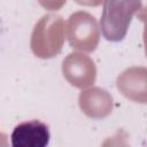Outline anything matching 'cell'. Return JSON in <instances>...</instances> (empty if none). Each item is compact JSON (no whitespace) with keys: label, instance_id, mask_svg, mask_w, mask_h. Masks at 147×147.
<instances>
[{"label":"cell","instance_id":"obj_2","mask_svg":"<svg viewBox=\"0 0 147 147\" xmlns=\"http://www.w3.org/2000/svg\"><path fill=\"white\" fill-rule=\"evenodd\" d=\"M14 147H46L51 140L49 127L39 119H31L16 125L10 136Z\"/></svg>","mask_w":147,"mask_h":147},{"label":"cell","instance_id":"obj_1","mask_svg":"<svg viewBox=\"0 0 147 147\" xmlns=\"http://www.w3.org/2000/svg\"><path fill=\"white\" fill-rule=\"evenodd\" d=\"M141 8V0H105L99 22L102 36L109 41H121L126 36L133 15Z\"/></svg>","mask_w":147,"mask_h":147}]
</instances>
